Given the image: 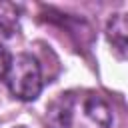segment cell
Here are the masks:
<instances>
[{
    "label": "cell",
    "mask_w": 128,
    "mask_h": 128,
    "mask_svg": "<svg viewBox=\"0 0 128 128\" xmlns=\"http://www.w3.org/2000/svg\"><path fill=\"white\" fill-rule=\"evenodd\" d=\"M72 124L78 128H108L112 124V112L100 96L88 94L80 100L78 108L76 102L72 104Z\"/></svg>",
    "instance_id": "7a4b0ae2"
},
{
    "label": "cell",
    "mask_w": 128,
    "mask_h": 128,
    "mask_svg": "<svg viewBox=\"0 0 128 128\" xmlns=\"http://www.w3.org/2000/svg\"><path fill=\"white\" fill-rule=\"evenodd\" d=\"M108 40L120 48H128V14H114L108 22Z\"/></svg>",
    "instance_id": "277c9868"
},
{
    "label": "cell",
    "mask_w": 128,
    "mask_h": 128,
    "mask_svg": "<svg viewBox=\"0 0 128 128\" xmlns=\"http://www.w3.org/2000/svg\"><path fill=\"white\" fill-rule=\"evenodd\" d=\"M8 88L14 98L22 102H32L38 98L42 90V72L36 58L30 54H18L12 58L8 76H6Z\"/></svg>",
    "instance_id": "6da1fadb"
},
{
    "label": "cell",
    "mask_w": 128,
    "mask_h": 128,
    "mask_svg": "<svg viewBox=\"0 0 128 128\" xmlns=\"http://www.w3.org/2000/svg\"><path fill=\"white\" fill-rule=\"evenodd\" d=\"M72 104L74 98L70 94H60L46 108L44 128H70L72 126Z\"/></svg>",
    "instance_id": "3957f363"
},
{
    "label": "cell",
    "mask_w": 128,
    "mask_h": 128,
    "mask_svg": "<svg viewBox=\"0 0 128 128\" xmlns=\"http://www.w3.org/2000/svg\"><path fill=\"white\" fill-rule=\"evenodd\" d=\"M10 64H12V56H10V52H8V50L0 44V80L8 76Z\"/></svg>",
    "instance_id": "5b68a950"
},
{
    "label": "cell",
    "mask_w": 128,
    "mask_h": 128,
    "mask_svg": "<svg viewBox=\"0 0 128 128\" xmlns=\"http://www.w3.org/2000/svg\"><path fill=\"white\" fill-rule=\"evenodd\" d=\"M20 128H22V126H20Z\"/></svg>",
    "instance_id": "8992f818"
}]
</instances>
